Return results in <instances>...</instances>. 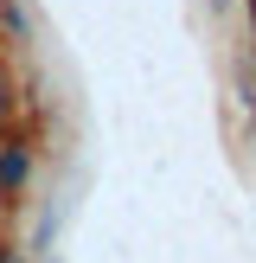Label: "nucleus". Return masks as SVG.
Masks as SVG:
<instances>
[{
    "label": "nucleus",
    "mask_w": 256,
    "mask_h": 263,
    "mask_svg": "<svg viewBox=\"0 0 256 263\" xmlns=\"http://www.w3.org/2000/svg\"><path fill=\"white\" fill-rule=\"evenodd\" d=\"M26 174H32V161H26L19 148H7V154H0V186H26Z\"/></svg>",
    "instance_id": "f257e3e1"
},
{
    "label": "nucleus",
    "mask_w": 256,
    "mask_h": 263,
    "mask_svg": "<svg viewBox=\"0 0 256 263\" xmlns=\"http://www.w3.org/2000/svg\"><path fill=\"white\" fill-rule=\"evenodd\" d=\"M7 103H13V90H7V77H0V116H7Z\"/></svg>",
    "instance_id": "f03ea898"
},
{
    "label": "nucleus",
    "mask_w": 256,
    "mask_h": 263,
    "mask_svg": "<svg viewBox=\"0 0 256 263\" xmlns=\"http://www.w3.org/2000/svg\"><path fill=\"white\" fill-rule=\"evenodd\" d=\"M0 263H7V257H0Z\"/></svg>",
    "instance_id": "7ed1b4c3"
}]
</instances>
